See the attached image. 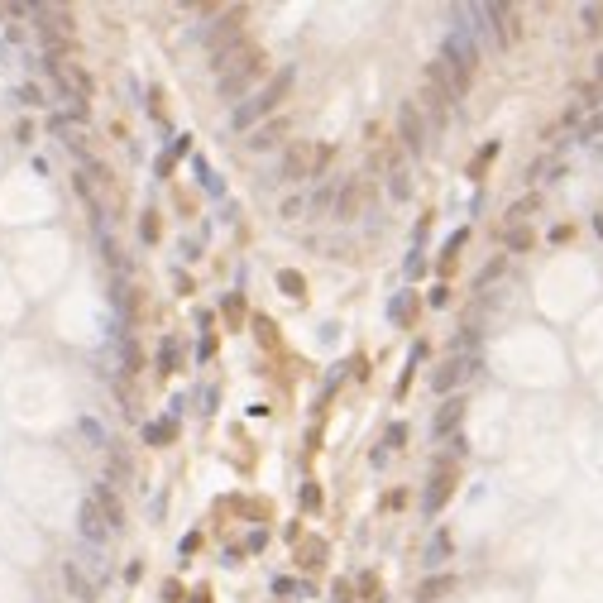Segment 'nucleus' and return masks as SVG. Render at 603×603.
Instances as JSON below:
<instances>
[{
	"mask_svg": "<svg viewBox=\"0 0 603 603\" xmlns=\"http://www.w3.org/2000/svg\"><path fill=\"white\" fill-rule=\"evenodd\" d=\"M287 86H292V72L283 67V72H278V77H273L259 96H249L244 106H235V115H230V120H235V129H259V120H264V115L278 111V101L287 96Z\"/></svg>",
	"mask_w": 603,
	"mask_h": 603,
	"instance_id": "1",
	"label": "nucleus"
},
{
	"mask_svg": "<svg viewBox=\"0 0 603 603\" xmlns=\"http://www.w3.org/2000/svg\"><path fill=\"white\" fill-rule=\"evenodd\" d=\"M235 44H244V10H225L206 29V48H211V58H216V53H225V48H235Z\"/></svg>",
	"mask_w": 603,
	"mask_h": 603,
	"instance_id": "2",
	"label": "nucleus"
},
{
	"mask_svg": "<svg viewBox=\"0 0 603 603\" xmlns=\"http://www.w3.org/2000/svg\"><path fill=\"white\" fill-rule=\"evenodd\" d=\"M441 63H450L455 72H464V77H474V67H479V44H474L464 29H455L450 39H445V48H441Z\"/></svg>",
	"mask_w": 603,
	"mask_h": 603,
	"instance_id": "3",
	"label": "nucleus"
},
{
	"mask_svg": "<svg viewBox=\"0 0 603 603\" xmlns=\"http://www.w3.org/2000/svg\"><path fill=\"white\" fill-rule=\"evenodd\" d=\"M312 168H321V154L312 149V144H287V154H283V168H278V177L283 182H302V177H312Z\"/></svg>",
	"mask_w": 603,
	"mask_h": 603,
	"instance_id": "4",
	"label": "nucleus"
},
{
	"mask_svg": "<svg viewBox=\"0 0 603 603\" xmlns=\"http://www.w3.org/2000/svg\"><path fill=\"white\" fill-rule=\"evenodd\" d=\"M474 374H479L474 354H455V359H445V364L431 374V383H436V393H450V388H460V383L474 379Z\"/></svg>",
	"mask_w": 603,
	"mask_h": 603,
	"instance_id": "5",
	"label": "nucleus"
},
{
	"mask_svg": "<svg viewBox=\"0 0 603 603\" xmlns=\"http://www.w3.org/2000/svg\"><path fill=\"white\" fill-rule=\"evenodd\" d=\"M397 134H402V144H407L412 154H427V120H422V111H417L412 101L397 106Z\"/></svg>",
	"mask_w": 603,
	"mask_h": 603,
	"instance_id": "6",
	"label": "nucleus"
},
{
	"mask_svg": "<svg viewBox=\"0 0 603 603\" xmlns=\"http://www.w3.org/2000/svg\"><path fill=\"white\" fill-rule=\"evenodd\" d=\"M364 201H369V182H364V177H349L345 187L335 191V206H331V211H335V221H354Z\"/></svg>",
	"mask_w": 603,
	"mask_h": 603,
	"instance_id": "7",
	"label": "nucleus"
},
{
	"mask_svg": "<svg viewBox=\"0 0 603 603\" xmlns=\"http://www.w3.org/2000/svg\"><path fill=\"white\" fill-rule=\"evenodd\" d=\"M264 77V53H259L249 67H239V72H230V77H221V101H239V96L249 91L254 81Z\"/></svg>",
	"mask_w": 603,
	"mask_h": 603,
	"instance_id": "8",
	"label": "nucleus"
},
{
	"mask_svg": "<svg viewBox=\"0 0 603 603\" xmlns=\"http://www.w3.org/2000/svg\"><path fill=\"white\" fill-rule=\"evenodd\" d=\"M63 584L72 589V599H81V603H91L96 594H101L96 574H86V565H81V560H63Z\"/></svg>",
	"mask_w": 603,
	"mask_h": 603,
	"instance_id": "9",
	"label": "nucleus"
},
{
	"mask_svg": "<svg viewBox=\"0 0 603 603\" xmlns=\"http://www.w3.org/2000/svg\"><path fill=\"white\" fill-rule=\"evenodd\" d=\"M77 527H81V537H86V541H96V546H101V541H106V537L115 532V527L106 522V512H101V503H96V498H86V503H81Z\"/></svg>",
	"mask_w": 603,
	"mask_h": 603,
	"instance_id": "10",
	"label": "nucleus"
},
{
	"mask_svg": "<svg viewBox=\"0 0 603 603\" xmlns=\"http://www.w3.org/2000/svg\"><path fill=\"white\" fill-rule=\"evenodd\" d=\"M493 19V34H498V44H517L522 39V15L512 10V5H484Z\"/></svg>",
	"mask_w": 603,
	"mask_h": 603,
	"instance_id": "11",
	"label": "nucleus"
},
{
	"mask_svg": "<svg viewBox=\"0 0 603 603\" xmlns=\"http://www.w3.org/2000/svg\"><path fill=\"white\" fill-rule=\"evenodd\" d=\"M53 134H63V144L72 149V154H91V129L81 125V120H67V115H53Z\"/></svg>",
	"mask_w": 603,
	"mask_h": 603,
	"instance_id": "12",
	"label": "nucleus"
},
{
	"mask_svg": "<svg viewBox=\"0 0 603 603\" xmlns=\"http://www.w3.org/2000/svg\"><path fill=\"white\" fill-rule=\"evenodd\" d=\"M254 58H259L254 44H235V48H225V53H216L211 67H216V77H230V72H239V67H249Z\"/></svg>",
	"mask_w": 603,
	"mask_h": 603,
	"instance_id": "13",
	"label": "nucleus"
},
{
	"mask_svg": "<svg viewBox=\"0 0 603 603\" xmlns=\"http://www.w3.org/2000/svg\"><path fill=\"white\" fill-rule=\"evenodd\" d=\"M287 134V120H269V125H259V129H249V154H264V149H273V144Z\"/></svg>",
	"mask_w": 603,
	"mask_h": 603,
	"instance_id": "14",
	"label": "nucleus"
},
{
	"mask_svg": "<svg viewBox=\"0 0 603 603\" xmlns=\"http://www.w3.org/2000/svg\"><path fill=\"white\" fill-rule=\"evenodd\" d=\"M450 594H455V574H431L427 584L417 589V603H441Z\"/></svg>",
	"mask_w": 603,
	"mask_h": 603,
	"instance_id": "15",
	"label": "nucleus"
},
{
	"mask_svg": "<svg viewBox=\"0 0 603 603\" xmlns=\"http://www.w3.org/2000/svg\"><path fill=\"white\" fill-rule=\"evenodd\" d=\"M450 489H455V474H450V469H436V474H431V489H427V512H436L445 503V498H450Z\"/></svg>",
	"mask_w": 603,
	"mask_h": 603,
	"instance_id": "16",
	"label": "nucleus"
},
{
	"mask_svg": "<svg viewBox=\"0 0 603 603\" xmlns=\"http://www.w3.org/2000/svg\"><path fill=\"white\" fill-rule=\"evenodd\" d=\"M96 503H101V512H106V522H111L115 532L125 527V508H120V498H115L111 484H96Z\"/></svg>",
	"mask_w": 603,
	"mask_h": 603,
	"instance_id": "17",
	"label": "nucleus"
},
{
	"mask_svg": "<svg viewBox=\"0 0 603 603\" xmlns=\"http://www.w3.org/2000/svg\"><path fill=\"white\" fill-rule=\"evenodd\" d=\"M460 422H464V397H450L441 412H436V427H431V431H436V436H450Z\"/></svg>",
	"mask_w": 603,
	"mask_h": 603,
	"instance_id": "18",
	"label": "nucleus"
},
{
	"mask_svg": "<svg viewBox=\"0 0 603 603\" xmlns=\"http://www.w3.org/2000/svg\"><path fill=\"white\" fill-rule=\"evenodd\" d=\"M537 211H541V196L532 191V196H522V201H512V206H508V225H527Z\"/></svg>",
	"mask_w": 603,
	"mask_h": 603,
	"instance_id": "19",
	"label": "nucleus"
},
{
	"mask_svg": "<svg viewBox=\"0 0 603 603\" xmlns=\"http://www.w3.org/2000/svg\"><path fill=\"white\" fill-rule=\"evenodd\" d=\"M388 191H393L397 201H407V196H412V182H407V173H402V168H393V173H388Z\"/></svg>",
	"mask_w": 603,
	"mask_h": 603,
	"instance_id": "20",
	"label": "nucleus"
},
{
	"mask_svg": "<svg viewBox=\"0 0 603 603\" xmlns=\"http://www.w3.org/2000/svg\"><path fill=\"white\" fill-rule=\"evenodd\" d=\"M144 441H149V445H168V441H173V422H154V427H144Z\"/></svg>",
	"mask_w": 603,
	"mask_h": 603,
	"instance_id": "21",
	"label": "nucleus"
},
{
	"mask_svg": "<svg viewBox=\"0 0 603 603\" xmlns=\"http://www.w3.org/2000/svg\"><path fill=\"white\" fill-rule=\"evenodd\" d=\"M508 249H532V230H527V225H508Z\"/></svg>",
	"mask_w": 603,
	"mask_h": 603,
	"instance_id": "22",
	"label": "nucleus"
},
{
	"mask_svg": "<svg viewBox=\"0 0 603 603\" xmlns=\"http://www.w3.org/2000/svg\"><path fill=\"white\" fill-rule=\"evenodd\" d=\"M106 474H111V484H129V474H134V469H129L125 455H111V469H106Z\"/></svg>",
	"mask_w": 603,
	"mask_h": 603,
	"instance_id": "23",
	"label": "nucleus"
},
{
	"mask_svg": "<svg viewBox=\"0 0 603 603\" xmlns=\"http://www.w3.org/2000/svg\"><path fill=\"white\" fill-rule=\"evenodd\" d=\"M445 551H450V541H445V537H436V541L427 546V565H441V560H445Z\"/></svg>",
	"mask_w": 603,
	"mask_h": 603,
	"instance_id": "24",
	"label": "nucleus"
},
{
	"mask_svg": "<svg viewBox=\"0 0 603 603\" xmlns=\"http://www.w3.org/2000/svg\"><path fill=\"white\" fill-rule=\"evenodd\" d=\"M579 19H584V29H603V5H584Z\"/></svg>",
	"mask_w": 603,
	"mask_h": 603,
	"instance_id": "25",
	"label": "nucleus"
},
{
	"mask_svg": "<svg viewBox=\"0 0 603 603\" xmlns=\"http://www.w3.org/2000/svg\"><path fill=\"white\" fill-rule=\"evenodd\" d=\"M278 287H283L287 297H302V278H297V273H278Z\"/></svg>",
	"mask_w": 603,
	"mask_h": 603,
	"instance_id": "26",
	"label": "nucleus"
},
{
	"mask_svg": "<svg viewBox=\"0 0 603 603\" xmlns=\"http://www.w3.org/2000/svg\"><path fill=\"white\" fill-rule=\"evenodd\" d=\"M81 436H86L91 445H106V431L96 427V422H81Z\"/></svg>",
	"mask_w": 603,
	"mask_h": 603,
	"instance_id": "27",
	"label": "nucleus"
},
{
	"mask_svg": "<svg viewBox=\"0 0 603 603\" xmlns=\"http://www.w3.org/2000/svg\"><path fill=\"white\" fill-rule=\"evenodd\" d=\"M15 101H24V106H39L44 96H39V86H19V91H15Z\"/></svg>",
	"mask_w": 603,
	"mask_h": 603,
	"instance_id": "28",
	"label": "nucleus"
},
{
	"mask_svg": "<svg viewBox=\"0 0 603 603\" xmlns=\"http://www.w3.org/2000/svg\"><path fill=\"white\" fill-rule=\"evenodd\" d=\"M302 216V196H287L283 201V221H297Z\"/></svg>",
	"mask_w": 603,
	"mask_h": 603,
	"instance_id": "29",
	"label": "nucleus"
},
{
	"mask_svg": "<svg viewBox=\"0 0 603 603\" xmlns=\"http://www.w3.org/2000/svg\"><path fill=\"white\" fill-rule=\"evenodd\" d=\"M159 364H163V369H177V345H173V340H168V345H163V354H159Z\"/></svg>",
	"mask_w": 603,
	"mask_h": 603,
	"instance_id": "30",
	"label": "nucleus"
},
{
	"mask_svg": "<svg viewBox=\"0 0 603 603\" xmlns=\"http://www.w3.org/2000/svg\"><path fill=\"white\" fill-rule=\"evenodd\" d=\"M599 77H603V58H599Z\"/></svg>",
	"mask_w": 603,
	"mask_h": 603,
	"instance_id": "31",
	"label": "nucleus"
}]
</instances>
